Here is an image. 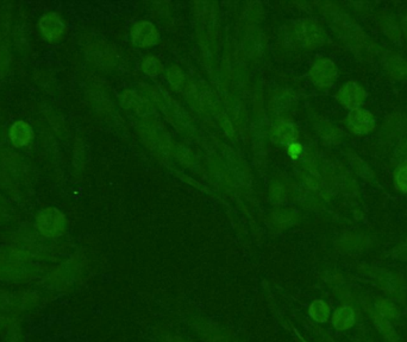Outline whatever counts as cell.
<instances>
[{"mask_svg":"<svg viewBox=\"0 0 407 342\" xmlns=\"http://www.w3.org/2000/svg\"><path fill=\"white\" fill-rule=\"evenodd\" d=\"M378 26L381 28L382 32L388 37L392 42L401 43L403 41V33H401V28L396 18L393 17L391 14H378Z\"/></svg>","mask_w":407,"mask_h":342,"instance_id":"obj_16","label":"cell"},{"mask_svg":"<svg viewBox=\"0 0 407 342\" xmlns=\"http://www.w3.org/2000/svg\"><path fill=\"white\" fill-rule=\"evenodd\" d=\"M271 138L281 144H292L298 138V131L291 121L278 120L271 130Z\"/></svg>","mask_w":407,"mask_h":342,"instance_id":"obj_15","label":"cell"},{"mask_svg":"<svg viewBox=\"0 0 407 342\" xmlns=\"http://www.w3.org/2000/svg\"><path fill=\"white\" fill-rule=\"evenodd\" d=\"M0 338H1L3 342H24L21 326L14 328V331H11L10 333H7V334L4 335Z\"/></svg>","mask_w":407,"mask_h":342,"instance_id":"obj_21","label":"cell"},{"mask_svg":"<svg viewBox=\"0 0 407 342\" xmlns=\"http://www.w3.org/2000/svg\"><path fill=\"white\" fill-rule=\"evenodd\" d=\"M67 219L60 209L48 207L39 210L35 219V227L46 239H57L67 231Z\"/></svg>","mask_w":407,"mask_h":342,"instance_id":"obj_2","label":"cell"},{"mask_svg":"<svg viewBox=\"0 0 407 342\" xmlns=\"http://www.w3.org/2000/svg\"><path fill=\"white\" fill-rule=\"evenodd\" d=\"M338 78V69L333 61L321 57L314 61L310 69L311 81L319 88L331 87Z\"/></svg>","mask_w":407,"mask_h":342,"instance_id":"obj_4","label":"cell"},{"mask_svg":"<svg viewBox=\"0 0 407 342\" xmlns=\"http://www.w3.org/2000/svg\"><path fill=\"white\" fill-rule=\"evenodd\" d=\"M400 28H401V33H403V37L406 38L407 41V12L403 14V19H401V25H400Z\"/></svg>","mask_w":407,"mask_h":342,"instance_id":"obj_24","label":"cell"},{"mask_svg":"<svg viewBox=\"0 0 407 342\" xmlns=\"http://www.w3.org/2000/svg\"><path fill=\"white\" fill-rule=\"evenodd\" d=\"M346 125L349 131L353 132V135H364L374 131L376 121L371 110L360 107L356 110H350L346 118Z\"/></svg>","mask_w":407,"mask_h":342,"instance_id":"obj_6","label":"cell"},{"mask_svg":"<svg viewBox=\"0 0 407 342\" xmlns=\"http://www.w3.org/2000/svg\"><path fill=\"white\" fill-rule=\"evenodd\" d=\"M331 308L323 299H314L308 306V315L317 323H325L331 317Z\"/></svg>","mask_w":407,"mask_h":342,"instance_id":"obj_17","label":"cell"},{"mask_svg":"<svg viewBox=\"0 0 407 342\" xmlns=\"http://www.w3.org/2000/svg\"><path fill=\"white\" fill-rule=\"evenodd\" d=\"M123 106L134 110L141 117H149L155 112L153 105L142 96L136 95L135 93L126 92L123 95Z\"/></svg>","mask_w":407,"mask_h":342,"instance_id":"obj_12","label":"cell"},{"mask_svg":"<svg viewBox=\"0 0 407 342\" xmlns=\"http://www.w3.org/2000/svg\"><path fill=\"white\" fill-rule=\"evenodd\" d=\"M294 32L298 41L307 49H317L324 44L326 39L324 28L312 18L300 19L294 26Z\"/></svg>","mask_w":407,"mask_h":342,"instance_id":"obj_3","label":"cell"},{"mask_svg":"<svg viewBox=\"0 0 407 342\" xmlns=\"http://www.w3.org/2000/svg\"><path fill=\"white\" fill-rule=\"evenodd\" d=\"M351 164H353V169H355L357 174L360 175L361 177L366 180V181H371V178L374 177L373 169L368 165L367 162H364L360 157L353 156Z\"/></svg>","mask_w":407,"mask_h":342,"instance_id":"obj_20","label":"cell"},{"mask_svg":"<svg viewBox=\"0 0 407 342\" xmlns=\"http://www.w3.org/2000/svg\"><path fill=\"white\" fill-rule=\"evenodd\" d=\"M159 37H160L159 31L155 28V25L150 21H139L132 26V42L139 48H148V46L156 44Z\"/></svg>","mask_w":407,"mask_h":342,"instance_id":"obj_7","label":"cell"},{"mask_svg":"<svg viewBox=\"0 0 407 342\" xmlns=\"http://www.w3.org/2000/svg\"><path fill=\"white\" fill-rule=\"evenodd\" d=\"M141 135L144 137L146 144L149 145L150 149H153L155 152H159L161 149L166 153L169 145V138H168L167 131L162 128L161 125H146Z\"/></svg>","mask_w":407,"mask_h":342,"instance_id":"obj_10","label":"cell"},{"mask_svg":"<svg viewBox=\"0 0 407 342\" xmlns=\"http://www.w3.org/2000/svg\"><path fill=\"white\" fill-rule=\"evenodd\" d=\"M356 321L355 311L350 306H341L331 314V323L335 329L343 331L353 327Z\"/></svg>","mask_w":407,"mask_h":342,"instance_id":"obj_14","label":"cell"},{"mask_svg":"<svg viewBox=\"0 0 407 342\" xmlns=\"http://www.w3.org/2000/svg\"><path fill=\"white\" fill-rule=\"evenodd\" d=\"M150 94H151V98L155 100V103H157L161 110L167 114L168 118H169L171 120L174 121V124L175 123L179 124V123L184 121L186 113L182 112L181 108L178 106V103L173 101V100L168 96V94L161 92V90H159L157 88L153 89Z\"/></svg>","mask_w":407,"mask_h":342,"instance_id":"obj_11","label":"cell"},{"mask_svg":"<svg viewBox=\"0 0 407 342\" xmlns=\"http://www.w3.org/2000/svg\"><path fill=\"white\" fill-rule=\"evenodd\" d=\"M328 21L333 31L350 50L362 58L374 56L378 46L349 14L343 12L341 9H328Z\"/></svg>","mask_w":407,"mask_h":342,"instance_id":"obj_1","label":"cell"},{"mask_svg":"<svg viewBox=\"0 0 407 342\" xmlns=\"http://www.w3.org/2000/svg\"><path fill=\"white\" fill-rule=\"evenodd\" d=\"M394 185L399 192L407 194V160L398 164L393 174Z\"/></svg>","mask_w":407,"mask_h":342,"instance_id":"obj_18","label":"cell"},{"mask_svg":"<svg viewBox=\"0 0 407 342\" xmlns=\"http://www.w3.org/2000/svg\"><path fill=\"white\" fill-rule=\"evenodd\" d=\"M39 28L43 36L50 42L59 41L66 31L64 21L55 12L43 14L42 18L39 19Z\"/></svg>","mask_w":407,"mask_h":342,"instance_id":"obj_9","label":"cell"},{"mask_svg":"<svg viewBox=\"0 0 407 342\" xmlns=\"http://www.w3.org/2000/svg\"><path fill=\"white\" fill-rule=\"evenodd\" d=\"M392 256L396 259L407 261V238L393 249Z\"/></svg>","mask_w":407,"mask_h":342,"instance_id":"obj_22","label":"cell"},{"mask_svg":"<svg viewBox=\"0 0 407 342\" xmlns=\"http://www.w3.org/2000/svg\"><path fill=\"white\" fill-rule=\"evenodd\" d=\"M382 66L388 78L396 81L407 78V60L394 51H386L382 56Z\"/></svg>","mask_w":407,"mask_h":342,"instance_id":"obj_8","label":"cell"},{"mask_svg":"<svg viewBox=\"0 0 407 342\" xmlns=\"http://www.w3.org/2000/svg\"><path fill=\"white\" fill-rule=\"evenodd\" d=\"M303 152V145L299 142H292L288 145V155L292 158H298V157Z\"/></svg>","mask_w":407,"mask_h":342,"instance_id":"obj_23","label":"cell"},{"mask_svg":"<svg viewBox=\"0 0 407 342\" xmlns=\"http://www.w3.org/2000/svg\"><path fill=\"white\" fill-rule=\"evenodd\" d=\"M142 71L146 75H149L151 78L160 75L164 71V66L161 63V61L155 56L146 57V60L142 62Z\"/></svg>","mask_w":407,"mask_h":342,"instance_id":"obj_19","label":"cell"},{"mask_svg":"<svg viewBox=\"0 0 407 342\" xmlns=\"http://www.w3.org/2000/svg\"><path fill=\"white\" fill-rule=\"evenodd\" d=\"M366 89L357 81H348L336 93V99L341 106L346 110H353L360 108L367 99Z\"/></svg>","mask_w":407,"mask_h":342,"instance_id":"obj_5","label":"cell"},{"mask_svg":"<svg viewBox=\"0 0 407 342\" xmlns=\"http://www.w3.org/2000/svg\"><path fill=\"white\" fill-rule=\"evenodd\" d=\"M11 142L16 147H23L28 145L29 142L34 139V130L31 126L24 120L14 121L10 128Z\"/></svg>","mask_w":407,"mask_h":342,"instance_id":"obj_13","label":"cell"}]
</instances>
